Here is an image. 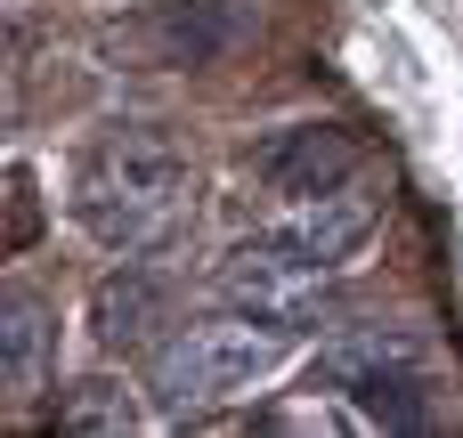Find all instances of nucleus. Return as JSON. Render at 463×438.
<instances>
[{"instance_id":"obj_1","label":"nucleus","mask_w":463,"mask_h":438,"mask_svg":"<svg viewBox=\"0 0 463 438\" xmlns=\"http://www.w3.org/2000/svg\"><path fill=\"white\" fill-rule=\"evenodd\" d=\"M73 219L90 228L98 252L146 260L187 236L195 219V171L171 138L155 130H114L73 163Z\"/></svg>"},{"instance_id":"obj_2","label":"nucleus","mask_w":463,"mask_h":438,"mask_svg":"<svg viewBox=\"0 0 463 438\" xmlns=\"http://www.w3.org/2000/svg\"><path fill=\"white\" fill-rule=\"evenodd\" d=\"M285 349H293V325H269V317H244V309L203 317V325H179V333L155 349V374H146L155 415L187 423V415L236 398V390L269 382V374L285 366Z\"/></svg>"},{"instance_id":"obj_3","label":"nucleus","mask_w":463,"mask_h":438,"mask_svg":"<svg viewBox=\"0 0 463 438\" xmlns=\"http://www.w3.org/2000/svg\"><path fill=\"white\" fill-rule=\"evenodd\" d=\"M317 374L342 398H358V415L383 423V431H423L431 423V349L399 325H366V333L326 341Z\"/></svg>"},{"instance_id":"obj_4","label":"nucleus","mask_w":463,"mask_h":438,"mask_svg":"<svg viewBox=\"0 0 463 438\" xmlns=\"http://www.w3.org/2000/svg\"><path fill=\"white\" fill-rule=\"evenodd\" d=\"M220 301L228 309H244V317H269V325H293L301 333V317H317V301H326V284H334V260H317V252H301L285 228H269V236H252V244H236L228 260H220Z\"/></svg>"},{"instance_id":"obj_5","label":"nucleus","mask_w":463,"mask_h":438,"mask_svg":"<svg viewBox=\"0 0 463 438\" xmlns=\"http://www.w3.org/2000/svg\"><path fill=\"white\" fill-rule=\"evenodd\" d=\"M220 49H228V8H220V0H155V8H138V16H122V24H106V57L155 65V73H171V65H212Z\"/></svg>"},{"instance_id":"obj_6","label":"nucleus","mask_w":463,"mask_h":438,"mask_svg":"<svg viewBox=\"0 0 463 438\" xmlns=\"http://www.w3.org/2000/svg\"><path fill=\"white\" fill-rule=\"evenodd\" d=\"M252 179L293 195V203L301 195H334V187L358 179V138L334 130V122H285V130H269L252 146Z\"/></svg>"},{"instance_id":"obj_7","label":"nucleus","mask_w":463,"mask_h":438,"mask_svg":"<svg viewBox=\"0 0 463 438\" xmlns=\"http://www.w3.org/2000/svg\"><path fill=\"white\" fill-rule=\"evenodd\" d=\"M163 325H171V293H163V276H146V268H130V260L90 293V333H98L106 358H138V349H155Z\"/></svg>"},{"instance_id":"obj_8","label":"nucleus","mask_w":463,"mask_h":438,"mask_svg":"<svg viewBox=\"0 0 463 438\" xmlns=\"http://www.w3.org/2000/svg\"><path fill=\"white\" fill-rule=\"evenodd\" d=\"M49 309L24 293V284H8L0 293V390H8V406H33L41 398V382H49Z\"/></svg>"},{"instance_id":"obj_9","label":"nucleus","mask_w":463,"mask_h":438,"mask_svg":"<svg viewBox=\"0 0 463 438\" xmlns=\"http://www.w3.org/2000/svg\"><path fill=\"white\" fill-rule=\"evenodd\" d=\"M301 252H317V260H350L366 236H374V195H350V187H334V195H301L285 219H277Z\"/></svg>"},{"instance_id":"obj_10","label":"nucleus","mask_w":463,"mask_h":438,"mask_svg":"<svg viewBox=\"0 0 463 438\" xmlns=\"http://www.w3.org/2000/svg\"><path fill=\"white\" fill-rule=\"evenodd\" d=\"M57 423H65V431H98V438H122V431H138V406H130V390H122V382L90 374V382H73V390H65Z\"/></svg>"},{"instance_id":"obj_11","label":"nucleus","mask_w":463,"mask_h":438,"mask_svg":"<svg viewBox=\"0 0 463 438\" xmlns=\"http://www.w3.org/2000/svg\"><path fill=\"white\" fill-rule=\"evenodd\" d=\"M33 228H41V203H33V171H24V163H8V252H24V244H33Z\"/></svg>"}]
</instances>
